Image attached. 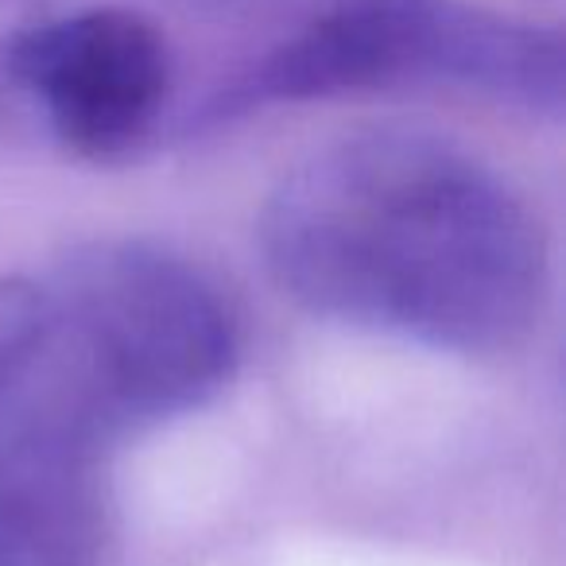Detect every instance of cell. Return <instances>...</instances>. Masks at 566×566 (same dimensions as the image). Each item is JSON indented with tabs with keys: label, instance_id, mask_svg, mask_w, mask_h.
I'll return each instance as SVG.
<instances>
[{
	"label": "cell",
	"instance_id": "6da1fadb",
	"mask_svg": "<svg viewBox=\"0 0 566 566\" xmlns=\"http://www.w3.org/2000/svg\"><path fill=\"white\" fill-rule=\"evenodd\" d=\"M260 249L311 315L465 357L520 346L547 292L524 195L416 128H373L303 159L268 195Z\"/></svg>",
	"mask_w": 566,
	"mask_h": 566
},
{
	"label": "cell",
	"instance_id": "7a4b0ae2",
	"mask_svg": "<svg viewBox=\"0 0 566 566\" xmlns=\"http://www.w3.org/2000/svg\"><path fill=\"white\" fill-rule=\"evenodd\" d=\"M35 403L109 447L117 434L198 411L233 380L241 323L187 256L151 241H90L55 268Z\"/></svg>",
	"mask_w": 566,
	"mask_h": 566
},
{
	"label": "cell",
	"instance_id": "3957f363",
	"mask_svg": "<svg viewBox=\"0 0 566 566\" xmlns=\"http://www.w3.org/2000/svg\"><path fill=\"white\" fill-rule=\"evenodd\" d=\"M396 86H454L558 117L566 102L563 32L470 0H323L237 74L210 113L233 117L272 102Z\"/></svg>",
	"mask_w": 566,
	"mask_h": 566
},
{
	"label": "cell",
	"instance_id": "277c9868",
	"mask_svg": "<svg viewBox=\"0 0 566 566\" xmlns=\"http://www.w3.org/2000/svg\"><path fill=\"white\" fill-rule=\"evenodd\" d=\"M175 86L171 43L151 17L120 4L51 17L17 66L20 109L66 151L125 159L156 133Z\"/></svg>",
	"mask_w": 566,
	"mask_h": 566
},
{
	"label": "cell",
	"instance_id": "5b68a950",
	"mask_svg": "<svg viewBox=\"0 0 566 566\" xmlns=\"http://www.w3.org/2000/svg\"><path fill=\"white\" fill-rule=\"evenodd\" d=\"M105 447L28 400L0 423V566H102Z\"/></svg>",
	"mask_w": 566,
	"mask_h": 566
},
{
	"label": "cell",
	"instance_id": "8992f818",
	"mask_svg": "<svg viewBox=\"0 0 566 566\" xmlns=\"http://www.w3.org/2000/svg\"><path fill=\"white\" fill-rule=\"evenodd\" d=\"M43 331L40 287L20 275H0V396L9 392L32 357Z\"/></svg>",
	"mask_w": 566,
	"mask_h": 566
},
{
	"label": "cell",
	"instance_id": "52a82bcc",
	"mask_svg": "<svg viewBox=\"0 0 566 566\" xmlns=\"http://www.w3.org/2000/svg\"><path fill=\"white\" fill-rule=\"evenodd\" d=\"M51 17H55V0H0V120L20 113V55Z\"/></svg>",
	"mask_w": 566,
	"mask_h": 566
}]
</instances>
